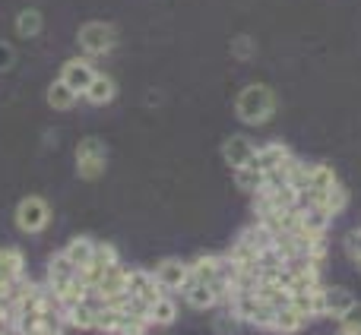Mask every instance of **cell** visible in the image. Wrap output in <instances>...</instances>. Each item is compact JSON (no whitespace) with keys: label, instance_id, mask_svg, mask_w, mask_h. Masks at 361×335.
I'll return each mask as SVG.
<instances>
[{"label":"cell","instance_id":"484cf974","mask_svg":"<svg viewBox=\"0 0 361 335\" xmlns=\"http://www.w3.org/2000/svg\"><path fill=\"white\" fill-rule=\"evenodd\" d=\"M108 168V158H76V174L82 180H99Z\"/></svg>","mask_w":361,"mask_h":335},{"label":"cell","instance_id":"cb8c5ba5","mask_svg":"<svg viewBox=\"0 0 361 335\" xmlns=\"http://www.w3.org/2000/svg\"><path fill=\"white\" fill-rule=\"evenodd\" d=\"M76 158H108V146L102 137H82L76 143Z\"/></svg>","mask_w":361,"mask_h":335},{"label":"cell","instance_id":"83f0119b","mask_svg":"<svg viewBox=\"0 0 361 335\" xmlns=\"http://www.w3.org/2000/svg\"><path fill=\"white\" fill-rule=\"evenodd\" d=\"M343 250H345V256H349L352 263L361 260V228H352L349 234L343 237Z\"/></svg>","mask_w":361,"mask_h":335},{"label":"cell","instance_id":"52a82bcc","mask_svg":"<svg viewBox=\"0 0 361 335\" xmlns=\"http://www.w3.org/2000/svg\"><path fill=\"white\" fill-rule=\"evenodd\" d=\"M127 291L133 301H143V304H156L165 294L162 285L156 282V272H149V269H130L127 272Z\"/></svg>","mask_w":361,"mask_h":335},{"label":"cell","instance_id":"d4e9b609","mask_svg":"<svg viewBox=\"0 0 361 335\" xmlns=\"http://www.w3.org/2000/svg\"><path fill=\"white\" fill-rule=\"evenodd\" d=\"M118 329H121V310H114V307H102V310L95 313V332L118 335Z\"/></svg>","mask_w":361,"mask_h":335},{"label":"cell","instance_id":"2e32d148","mask_svg":"<svg viewBox=\"0 0 361 335\" xmlns=\"http://www.w3.org/2000/svg\"><path fill=\"white\" fill-rule=\"evenodd\" d=\"M25 279V256L19 247H0V285Z\"/></svg>","mask_w":361,"mask_h":335},{"label":"cell","instance_id":"6da1fadb","mask_svg":"<svg viewBox=\"0 0 361 335\" xmlns=\"http://www.w3.org/2000/svg\"><path fill=\"white\" fill-rule=\"evenodd\" d=\"M279 111V99L267 82H247L235 99V114L244 127H263L276 118Z\"/></svg>","mask_w":361,"mask_h":335},{"label":"cell","instance_id":"7402d4cb","mask_svg":"<svg viewBox=\"0 0 361 335\" xmlns=\"http://www.w3.org/2000/svg\"><path fill=\"white\" fill-rule=\"evenodd\" d=\"M231 177H235V187H238V190L257 193V190L263 187V177H267V174L257 171L254 165H244V168H235V171H231Z\"/></svg>","mask_w":361,"mask_h":335},{"label":"cell","instance_id":"ba28073f","mask_svg":"<svg viewBox=\"0 0 361 335\" xmlns=\"http://www.w3.org/2000/svg\"><path fill=\"white\" fill-rule=\"evenodd\" d=\"M254 152H257V143L247 137V133H231L225 137L222 143V162L235 171V168H244L254 162Z\"/></svg>","mask_w":361,"mask_h":335},{"label":"cell","instance_id":"4316f807","mask_svg":"<svg viewBox=\"0 0 361 335\" xmlns=\"http://www.w3.org/2000/svg\"><path fill=\"white\" fill-rule=\"evenodd\" d=\"M254 54H257V42L250 35H238L235 42H231V57H235V61H250Z\"/></svg>","mask_w":361,"mask_h":335},{"label":"cell","instance_id":"ffe728a7","mask_svg":"<svg viewBox=\"0 0 361 335\" xmlns=\"http://www.w3.org/2000/svg\"><path fill=\"white\" fill-rule=\"evenodd\" d=\"M95 244L99 241H92V237H73V241L63 247V256H67V260L82 272V269L92 263V256H95Z\"/></svg>","mask_w":361,"mask_h":335},{"label":"cell","instance_id":"f546056e","mask_svg":"<svg viewBox=\"0 0 361 335\" xmlns=\"http://www.w3.org/2000/svg\"><path fill=\"white\" fill-rule=\"evenodd\" d=\"M16 67V48L10 42H0V73H10Z\"/></svg>","mask_w":361,"mask_h":335},{"label":"cell","instance_id":"5bb4252c","mask_svg":"<svg viewBox=\"0 0 361 335\" xmlns=\"http://www.w3.org/2000/svg\"><path fill=\"white\" fill-rule=\"evenodd\" d=\"M180 298H184V304L193 307V310H212V307H219V294L209 282H187Z\"/></svg>","mask_w":361,"mask_h":335},{"label":"cell","instance_id":"ac0fdd59","mask_svg":"<svg viewBox=\"0 0 361 335\" xmlns=\"http://www.w3.org/2000/svg\"><path fill=\"white\" fill-rule=\"evenodd\" d=\"M80 99H82V95H76L73 89L61 80V76H57V80L48 86V92H44V101H48L51 111H73Z\"/></svg>","mask_w":361,"mask_h":335},{"label":"cell","instance_id":"d6986e66","mask_svg":"<svg viewBox=\"0 0 361 335\" xmlns=\"http://www.w3.org/2000/svg\"><path fill=\"white\" fill-rule=\"evenodd\" d=\"M13 29H16L19 38H38L44 32V13L35 10V6H25V10L16 13V19H13Z\"/></svg>","mask_w":361,"mask_h":335},{"label":"cell","instance_id":"836d02e7","mask_svg":"<svg viewBox=\"0 0 361 335\" xmlns=\"http://www.w3.org/2000/svg\"><path fill=\"white\" fill-rule=\"evenodd\" d=\"M355 266H358V269H361V260H358V263H355Z\"/></svg>","mask_w":361,"mask_h":335},{"label":"cell","instance_id":"d6a6232c","mask_svg":"<svg viewBox=\"0 0 361 335\" xmlns=\"http://www.w3.org/2000/svg\"><path fill=\"white\" fill-rule=\"evenodd\" d=\"M336 335H352V332H343V329H339V332H336Z\"/></svg>","mask_w":361,"mask_h":335},{"label":"cell","instance_id":"44dd1931","mask_svg":"<svg viewBox=\"0 0 361 335\" xmlns=\"http://www.w3.org/2000/svg\"><path fill=\"white\" fill-rule=\"evenodd\" d=\"M178 313H180L178 298L165 291L162 298L156 301V304H149V323H152V326H171V323L178 320Z\"/></svg>","mask_w":361,"mask_h":335},{"label":"cell","instance_id":"4dcf8cb0","mask_svg":"<svg viewBox=\"0 0 361 335\" xmlns=\"http://www.w3.org/2000/svg\"><path fill=\"white\" fill-rule=\"evenodd\" d=\"M25 335H57V332H48V329H42V326H38V329H32V332H25Z\"/></svg>","mask_w":361,"mask_h":335},{"label":"cell","instance_id":"8fae6325","mask_svg":"<svg viewBox=\"0 0 361 335\" xmlns=\"http://www.w3.org/2000/svg\"><path fill=\"white\" fill-rule=\"evenodd\" d=\"M118 263H121V256H118V250H114V244H95L92 263H89L80 275H82V282H86L89 288H95L102 282V275H105L111 266H118Z\"/></svg>","mask_w":361,"mask_h":335},{"label":"cell","instance_id":"30bf717a","mask_svg":"<svg viewBox=\"0 0 361 335\" xmlns=\"http://www.w3.org/2000/svg\"><path fill=\"white\" fill-rule=\"evenodd\" d=\"M95 73H99V70L92 67V61H89V57H70V61H63V67H61V80L67 82L76 95L86 92L89 82L95 80Z\"/></svg>","mask_w":361,"mask_h":335},{"label":"cell","instance_id":"f1b7e54d","mask_svg":"<svg viewBox=\"0 0 361 335\" xmlns=\"http://www.w3.org/2000/svg\"><path fill=\"white\" fill-rule=\"evenodd\" d=\"M339 329L352 332V335H361V304H358V301H355V307H352V310L339 320Z\"/></svg>","mask_w":361,"mask_h":335},{"label":"cell","instance_id":"3957f363","mask_svg":"<svg viewBox=\"0 0 361 335\" xmlns=\"http://www.w3.org/2000/svg\"><path fill=\"white\" fill-rule=\"evenodd\" d=\"M76 44H80L82 57H105L118 44V29L111 23H102V19L82 23L80 32H76Z\"/></svg>","mask_w":361,"mask_h":335},{"label":"cell","instance_id":"4fadbf2b","mask_svg":"<svg viewBox=\"0 0 361 335\" xmlns=\"http://www.w3.org/2000/svg\"><path fill=\"white\" fill-rule=\"evenodd\" d=\"M76 275H80V269H76L73 263L63 256V250H61V253H54L48 260V282H44V285L51 288V294H57V291H63V288H67Z\"/></svg>","mask_w":361,"mask_h":335},{"label":"cell","instance_id":"7c38bea8","mask_svg":"<svg viewBox=\"0 0 361 335\" xmlns=\"http://www.w3.org/2000/svg\"><path fill=\"white\" fill-rule=\"evenodd\" d=\"M127 272H130V269L121 266V263H118V266H111L105 275H102V282L92 288V291L99 294V298L105 301V304H111V301L124 298V294H127Z\"/></svg>","mask_w":361,"mask_h":335},{"label":"cell","instance_id":"9c48e42d","mask_svg":"<svg viewBox=\"0 0 361 335\" xmlns=\"http://www.w3.org/2000/svg\"><path fill=\"white\" fill-rule=\"evenodd\" d=\"M187 263L184 260H178V256H169V260H162V263H156V282L162 285V291H169V294H180L184 291V285H187Z\"/></svg>","mask_w":361,"mask_h":335},{"label":"cell","instance_id":"9a60e30c","mask_svg":"<svg viewBox=\"0 0 361 335\" xmlns=\"http://www.w3.org/2000/svg\"><path fill=\"white\" fill-rule=\"evenodd\" d=\"M314 320L307 317V313H301L298 307L288 301L286 307H279L276 310V323H273V332H279V335H295V332H301V329H307Z\"/></svg>","mask_w":361,"mask_h":335},{"label":"cell","instance_id":"603a6c76","mask_svg":"<svg viewBox=\"0 0 361 335\" xmlns=\"http://www.w3.org/2000/svg\"><path fill=\"white\" fill-rule=\"evenodd\" d=\"M336 184H339V177H336V171H333V165L311 162V187H307V190H330V187H336Z\"/></svg>","mask_w":361,"mask_h":335},{"label":"cell","instance_id":"277c9868","mask_svg":"<svg viewBox=\"0 0 361 335\" xmlns=\"http://www.w3.org/2000/svg\"><path fill=\"white\" fill-rule=\"evenodd\" d=\"M13 222H16V228L23 234H42L51 225V203L44 196H38V193H29V196H23L16 203Z\"/></svg>","mask_w":361,"mask_h":335},{"label":"cell","instance_id":"7a4b0ae2","mask_svg":"<svg viewBox=\"0 0 361 335\" xmlns=\"http://www.w3.org/2000/svg\"><path fill=\"white\" fill-rule=\"evenodd\" d=\"M225 310L244 326H254L260 332H273V323H276V307L267 304L257 291H244V294H235V298L225 304Z\"/></svg>","mask_w":361,"mask_h":335},{"label":"cell","instance_id":"8992f818","mask_svg":"<svg viewBox=\"0 0 361 335\" xmlns=\"http://www.w3.org/2000/svg\"><path fill=\"white\" fill-rule=\"evenodd\" d=\"M295 158V152L288 149L286 143H279V139H269V143H260L257 146V152H254V165L257 171H263V174H269V171H279V168H286L288 162Z\"/></svg>","mask_w":361,"mask_h":335},{"label":"cell","instance_id":"1f68e13d","mask_svg":"<svg viewBox=\"0 0 361 335\" xmlns=\"http://www.w3.org/2000/svg\"><path fill=\"white\" fill-rule=\"evenodd\" d=\"M0 335H23V332H19V329H16V326H13V329H6V332H0Z\"/></svg>","mask_w":361,"mask_h":335},{"label":"cell","instance_id":"e0dca14e","mask_svg":"<svg viewBox=\"0 0 361 335\" xmlns=\"http://www.w3.org/2000/svg\"><path fill=\"white\" fill-rule=\"evenodd\" d=\"M82 99H86L89 105H95V108L111 105V101L118 99V82H114L108 73H95V80L89 82V89L82 92Z\"/></svg>","mask_w":361,"mask_h":335},{"label":"cell","instance_id":"e575fe53","mask_svg":"<svg viewBox=\"0 0 361 335\" xmlns=\"http://www.w3.org/2000/svg\"><path fill=\"white\" fill-rule=\"evenodd\" d=\"M146 335H152V332H146Z\"/></svg>","mask_w":361,"mask_h":335},{"label":"cell","instance_id":"5b68a950","mask_svg":"<svg viewBox=\"0 0 361 335\" xmlns=\"http://www.w3.org/2000/svg\"><path fill=\"white\" fill-rule=\"evenodd\" d=\"M355 294L349 291V288L343 285H324V291H320V317L324 320H343L345 313L355 307Z\"/></svg>","mask_w":361,"mask_h":335}]
</instances>
